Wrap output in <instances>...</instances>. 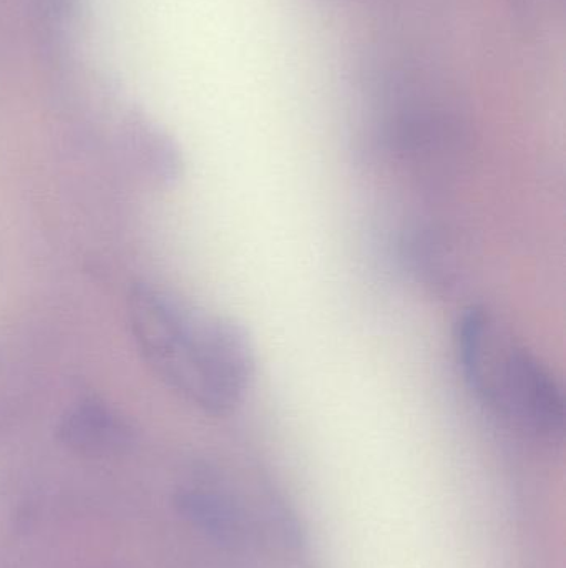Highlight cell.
Instances as JSON below:
<instances>
[{
    "mask_svg": "<svg viewBox=\"0 0 566 568\" xmlns=\"http://www.w3.org/2000/svg\"><path fill=\"white\" fill-rule=\"evenodd\" d=\"M183 513L199 527L215 534L219 539H228L235 534L236 519L231 507L216 496L203 493L183 494L179 499Z\"/></svg>",
    "mask_w": 566,
    "mask_h": 568,
    "instance_id": "4",
    "label": "cell"
},
{
    "mask_svg": "<svg viewBox=\"0 0 566 568\" xmlns=\"http://www.w3.org/2000/svg\"><path fill=\"white\" fill-rule=\"evenodd\" d=\"M60 440L86 457L120 456L132 446V427L99 400H82L63 416Z\"/></svg>",
    "mask_w": 566,
    "mask_h": 568,
    "instance_id": "3",
    "label": "cell"
},
{
    "mask_svg": "<svg viewBox=\"0 0 566 568\" xmlns=\"http://www.w3.org/2000/svg\"><path fill=\"white\" fill-rule=\"evenodd\" d=\"M454 341L465 384L488 410L537 436L564 433L560 384L494 313L482 306L465 311Z\"/></svg>",
    "mask_w": 566,
    "mask_h": 568,
    "instance_id": "2",
    "label": "cell"
},
{
    "mask_svg": "<svg viewBox=\"0 0 566 568\" xmlns=\"http://www.w3.org/2000/svg\"><path fill=\"white\" fill-rule=\"evenodd\" d=\"M128 316L143 359L183 399L212 416L245 403L256 376L245 326L146 284L133 286Z\"/></svg>",
    "mask_w": 566,
    "mask_h": 568,
    "instance_id": "1",
    "label": "cell"
}]
</instances>
